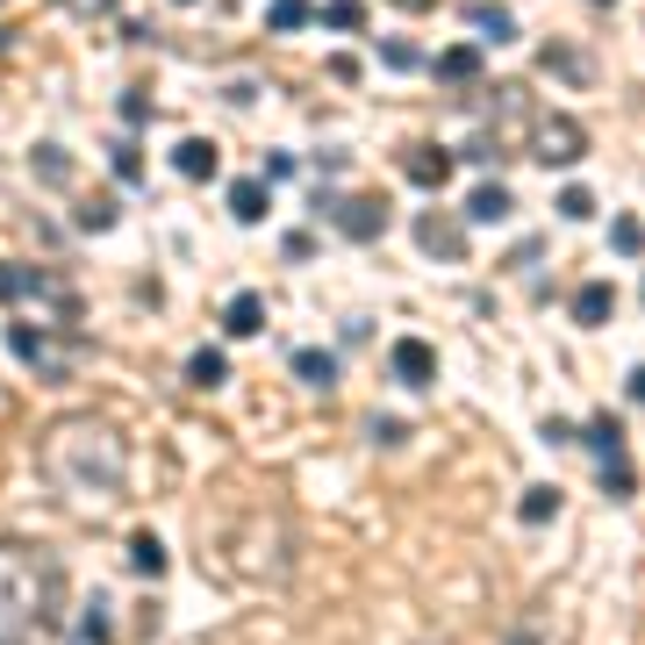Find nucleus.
<instances>
[{"mask_svg": "<svg viewBox=\"0 0 645 645\" xmlns=\"http://www.w3.org/2000/svg\"><path fill=\"white\" fill-rule=\"evenodd\" d=\"M44 480L80 510H108L130 488V445L108 416H65L44 430Z\"/></svg>", "mask_w": 645, "mask_h": 645, "instance_id": "f257e3e1", "label": "nucleus"}, {"mask_svg": "<svg viewBox=\"0 0 645 645\" xmlns=\"http://www.w3.org/2000/svg\"><path fill=\"white\" fill-rule=\"evenodd\" d=\"M524 144H531V158H538V166H552V172H567V166H581V158H588V130H581L574 115H552V108L524 122Z\"/></svg>", "mask_w": 645, "mask_h": 645, "instance_id": "f03ea898", "label": "nucleus"}, {"mask_svg": "<svg viewBox=\"0 0 645 645\" xmlns=\"http://www.w3.org/2000/svg\"><path fill=\"white\" fill-rule=\"evenodd\" d=\"M330 222H338L352 244H374L388 230V202L380 194H352V202H330Z\"/></svg>", "mask_w": 645, "mask_h": 645, "instance_id": "7ed1b4c3", "label": "nucleus"}, {"mask_svg": "<svg viewBox=\"0 0 645 645\" xmlns=\"http://www.w3.org/2000/svg\"><path fill=\"white\" fill-rule=\"evenodd\" d=\"M452 166H459V158L445 151V144H409V151H402V180L416 194H438L445 180H452Z\"/></svg>", "mask_w": 645, "mask_h": 645, "instance_id": "20e7f679", "label": "nucleus"}, {"mask_svg": "<svg viewBox=\"0 0 645 645\" xmlns=\"http://www.w3.org/2000/svg\"><path fill=\"white\" fill-rule=\"evenodd\" d=\"M416 244H424L430 258H445V266L466 258V230H459L452 216H416Z\"/></svg>", "mask_w": 645, "mask_h": 645, "instance_id": "39448f33", "label": "nucleus"}, {"mask_svg": "<svg viewBox=\"0 0 645 645\" xmlns=\"http://www.w3.org/2000/svg\"><path fill=\"white\" fill-rule=\"evenodd\" d=\"M394 380H402V388H416V394H424L430 380H438V352H430L424 338H402V344H394Z\"/></svg>", "mask_w": 645, "mask_h": 645, "instance_id": "423d86ee", "label": "nucleus"}, {"mask_svg": "<svg viewBox=\"0 0 645 645\" xmlns=\"http://www.w3.org/2000/svg\"><path fill=\"white\" fill-rule=\"evenodd\" d=\"M172 172H180L187 187H202V180H216V172H222V151L208 144V136H180V151H172Z\"/></svg>", "mask_w": 645, "mask_h": 645, "instance_id": "0eeeda50", "label": "nucleus"}, {"mask_svg": "<svg viewBox=\"0 0 645 645\" xmlns=\"http://www.w3.org/2000/svg\"><path fill=\"white\" fill-rule=\"evenodd\" d=\"M510 187H502V180H480V187L474 194H466V208H459V216H466V222H510Z\"/></svg>", "mask_w": 645, "mask_h": 645, "instance_id": "6e6552de", "label": "nucleus"}, {"mask_svg": "<svg viewBox=\"0 0 645 645\" xmlns=\"http://www.w3.org/2000/svg\"><path fill=\"white\" fill-rule=\"evenodd\" d=\"M258 330H266V302L258 294H238L222 308V338H258Z\"/></svg>", "mask_w": 645, "mask_h": 645, "instance_id": "1a4fd4ad", "label": "nucleus"}, {"mask_svg": "<svg viewBox=\"0 0 645 645\" xmlns=\"http://www.w3.org/2000/svg\"><path fill=\"white\" fill-rule=\"evenodd\" d=\"M466 22H474L488 44H510V36H516V15H510V8H495V0H474V8H466Z\"/></svg>", "mask_w": 645, "mask_h": 645, "instance_id": "9d476101", "label": "nucleus"}, {"mask_svg": "<svg viewBox=\"0 0 645 645\" xmlns=\"http://www.w3.org/2000/svg\"><path fill=\"white\" fill-rule=\"evenodd\" d=\"M438 80L445 86H474L480 80V51H474V44H452V51L438 58Z\"/></svg>", "mask_w": 645, "mask_h": 645, "instance_id": "9b49d317", "label": "nucleus"}, {"mask_svg": "<svg viewBox=\"0 0 645 645\" xmlns=\"http://www.w3.org/2000/svg\"><path fill=\"white\" fill-rule=\"evenodd\" d=\"M610 308H617V288H610V280H588V288L574 294V316L588 322V330H595V322H610Z\"/></svg>", "mask_w": 645, "mask_h": 645, "instance_id": "f8f14e48", "label": "nucleus"}, {"mask_svg": "<svg viewBox=\"0 0 645 645\" xmlns=\"http://www.w3.org/2000/svg\"><path fill=\"white\" fill-rule=\"evenodd\" d=\"M294 380H302V388H338V358L330 352H294Z\"/></svg>", "mask_w": 645, "mask_h": 645, "instance_id": "ddd939ff", "label": "nucleus"}, {"mask_svg": "<svg viewBox=\"0 0 645 645\" xmlns=\"http://www.w3.org/2000/svg\"><path fill=\"white\" fill-rule=\"evenodd\" d=\"M230 216L238 222H266L272 208H266V180H238V187H230Z\"/></svg>", "mask_w": 645, "mask_h": 645, "instance_id": "4468645a", "label": "nucleus"}, {"mask_svg": "<svg viewBox=\"0 0 645 645\" xmlns=\"http://www.w3.org/2000/svg\"><path fill=\"white\" fill-rule=\"evenodd\" d=\"M187 380H194V388H222V380H230V358H222L216 344H202V352L187 358Z\"/></svg>", "mask_w": 645, "mask_h": 645, "instance_id": "2eb2a0df", "label": "nucleus"}, {"mask_svg": "<svg viewBox=\"0 0 645 645\" xmlns=\"http://www.w3.org/2000/svg\"><path fill=\"white\" fill-rule=\"evenodd\" d=\"M588 452L603 459V466L624 459V424H617V416H595V424H588Z\"/></svg>", "mask_w": 645, "mask_h": 645, "instance_id": "dca6fc26", "label": "nucleus"}, {"mask_svg": "<svg viewBox=\"0 0 645 645\" xmlns=\"http://www.w3.org/2000/svg\"><path fill=\"white\" fill-rule=\"evenodd\" d=\"M266 22H272L280 36H288V29H308V22H316V8H308V0H272Z\"/></svg>", "mask_w": 645, "mask_h": 645, "instance_id": "f3484780", "label": "nucleus"}, {"mask_svg": "<svg viewBox=\"0 0 645 645\" xmlns=\"http://www.w3.org/2000/svg\"><path fill=\"white\" fill-rule=\"evenodd\" d=\"M322 22H330L338 36H358V29H366V0H330V8H322Z\"/></svg>", "mask_w": 645, "mask_h": 645, "instance_id": "a211bd4d", "label": "nucleus"}, {"mask_svg": "<svg viewBox=\"0 0 645 645\" xmlns=\"http://www.w3.org/2000/svg\"><path fill=\"white\" fill-rule=\"evenodd\" d=\"M545 65H552V72H567V80H595V58L567 51V44H552V51H545Z\"/></svg>", "mask_w": 645, "mask_h": 645, "instance_id": "6ab92c4d", "label": "nucleus"}, {"mask_svg": "<svg viewBox=\"0 0 645 645\" xmlns=\"http://www.w3.org/2000/svg\"><path fill=\"white\" fill-rule=\"evenodd\" d=\"M130 560H136V574H151V581H158V574H166V545H158L151 531H144V538L130 545Z\"/></svg>", "mask_w": 645, "mask_h": 645, "instance_id": "aec40b11", "label": "nucleus"}, {"mask_svg": "<svg viewBox=\"0 0 645 645\" xmlns=\"http://www.w3.org/2000/svg\"><path fill=\"white\" fill-rule=\"evenodd\" d=\"M560 516V488H531L524 495V524H552Z\"/></svg>", "mask_w": 645, "mask_h": 645, "instance_id": "412c9836", "label": "nucleus"}, {"mask_svg": "<svg viewBox=\"0 0 645 645\" xmlns=\"http://www.w3.org/2000/svg\"><path fill=\"white\" fill-rule=\"evenodd\" d=\"M638 244H645V238H638V216H617V222H610V252H617V258H638Z\"/></svg>", "mask_w": 645, "mask_h": 645, "instance_id": "4be33fe9", "label": "nucleus"}, {"mask_svg": "<svg viewBox=\"0 0 645 645\" xmlns=\"http://www.w3.org/2000/svg\"><path fill=\"white\" fill-rule=\"evenodd\" d=\"M36 180L65 187V151H58V144H36Z\"/></svg>", "mask_w": 645, "mask_h": 645, "instance_id": "5701e85b", "label": "nucleus"}, {"mask_svg": "<svg viewBox=\"0 0 645 645\" xmlns=\"http://www.w3.org/2000/svg\"><path fill=\"white\" fill-rule=\"evenodd\" d=\"M380 65H388V72H416V44L388 36V44H380Z\"/></svg>", "mask_w": 645, "mask_h": 645, "instance_id": "b1692460", "label": "nucleus"}, {"mask_svg": "<svg viewBox=\"0 0 645 645\" xmlns=\"http://www.w3.org/2000/svg\"><path fill=\"white\" fill-rule=\"evenodd\" d=\"M560 216H567V222H588V216H595V194H588V187H567V194H560Z\"/></svg>", "mask_w": 645, "mask_h": 645, "instance_id": "393cba45", "label": "nucleus"}, {"mask_svg": "<svg viewBox=\"0 0 645 645\" xmlns=\"http://www.w3.org/2000/svg\"><path fill=\"white\" fill-rule=\"evenodd\" d=\"M80 230H94V238H101V230H115V202H86V208H80Z\"/></svg>", "mask_w": 645, "mask_h": 645, "instance_id": "a878e982", "label": "nucleus"}, {"mask_svg": "<svg viewBox=\"0 0 645 645\" xmlns=\"http://www.w3.org/2000/svg\"><path fill=\"white\" fill-rule=\"evenodd\" d=\"M603 495L631 502V466H624V459H610V466H603Z\"/></svg>", "mask_w": 645, "mask_h": 645, "instance_id": "bb28decb", "label": "nucleus"}, {"mask_svg": "<svg viewBox=\"0 0 645 645\" xmlns=\"http://www.w3.org/2000/svg\"><path fill=\"white\" fill-rule=\"evenodd\" d=\"M452 158H466V166H495L502 151H495V136H466V151H452Z\"/></svg>", "mask_w": 645, "mask_h": 645, "instance_id": "cd10ccee", "label": "nucleus"}, {"mask_svg": "<svg viewBox=\"0 0 645 645\" xmlns=\"http://www.w3.org/2000/svg\"><path fill=\"white\" fill-rule=\"evenodd\" d=\"M115 180H130V187L144 180V151H136V144H122V151H115Z\"/></svg>", "mask_w": 645, "mask_h": 645, "instance_id": "c85d7f7f", "label": "nucleus"}, {"mask_svg": "<svg viewBox=\"0 0 645 645\" xmlns=\"http://www.w3.org/2000/svg\"><path fill=\"white\" fill-rule=\"evenodd\" d=\"M538 258H545V244H538V238H531V244H516V252H510V272H531Z\"/></svg>", "mask_w": 645, "mask_h": 645, "instance_id": "c756f323", "label": "nucleus"}, {"mask_svg": "<svg viewBox=\"0 0 645 645\" xmlns=\"http://www.w3.org/2000/svg\"><path fill=\"white\" fill-rule=\"evenodd\" d=\"M366 338H374V322H366V316H352V322L338 330V344H366Z\"/></svg>", "mask_w": 645, "mask_h": 645, "instance_id": "7c9ffc66", "label": "nucleus"}, {"mask_svg": "<svg viewBox=\"0 0 645 645\" xmlns=\"http://www.w3.org/2000/svg\"><path fill=\"white\" fill-rule=\"evenodd\" d=\"M144 115H151V101H144V94L130 86V94H122V122H144Z\"/></svg>", "mask_w": 645, "mask_h": 645, "instance_id": "2f4dec72", "label": "nucleus"}, {"mask_svg": "<svg viewBox=\"0 0 645 645\" xmlns=\"http://www.w3.org/2000/svg\"><path fill=\"white\" fill-rule=\"evenodd\" d=\"M394 8H416V15H430V8H438V0H394Z\"/></svg>", "mask_w": 645, "mask_h": 645, "instance_id": "473e14b6", "label": "nucleus"}, {"mask_svg": "<svg viewBox=\"0 0 645 645\" xmlns=\"http://www.w3.org/2000/svg\"><path fill=\"white\" fill-rule=\"evenodd\" d=\"M72 8H80V15H101V8H108V0H72Z\"/></svg>", "mask_w": 645, "mask_h": 645, "instance_id": "72a5a7b5", "label": "nucleus"}, {"mask_svg": "<svg viewBox=\"0 0 645 645\" xmlns=\"http://www.w3.org/2000/svg\"><path fill=\"white\" fill-rule=\"evenodd\" d=\"M180 8H194V0H180Z\"/></svg>", "mask_w": 645, "mask_h": 645, "instance_id": "f704fd0d", "label": "nucleus"}, {"mask_svg": "<svg viewBox=\"0 0 645 645\" xmlns=\"http://www.w3.org/2000/svg\"><path fill=\"white\" fill-rule=\"evenodd\" d=\"M603 8H610V0H603Z\"/></svg>", "mask_w": 645, "mask_h": 645, "instance_id": "c9c22d12", "label": "nucleus"}]
</instances>
